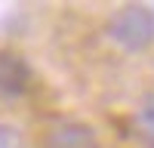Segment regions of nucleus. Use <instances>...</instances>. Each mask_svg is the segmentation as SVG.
<instances>
[{
	"label": "nucleus",
	"instance_id": "nucleus-1",
	"mask_svg": "<svg viewBox=\"0 0 154 148\" xmlns=\"http://www.w3.org/2000/svg\"><path fill=\"white\" fill-rule=\"evenodd\" d=\"M105 31L123 53H145L154 43V12L142 3H123L111 12Z\"/></svg>",
	"mask_w": 154,
	"mask_h": 148
},
{
	"label": "nucleus",
	"instance_id": "nucleus-2",
	"mask_svg": "<svg viewBox=\"0 0 154 148\" xmlns=\"http://www.w3.org/2000/svg\"><path fill=\"white\" fill-rule=\"evenodd\" d=\"M34 90V68L22 53L0 49V99H22Z\"/></svg>",
	"mask_w": 154,
	"mask_h": 148
},
{
	"label": "nucleus",
	"instance_id": "nucleus-3",
	"mask_svg": "<svg viewBox=\"0 0 154 148\" xmlns=\"http://www.w3.org/2000/svg\"><path fill=\"white\" fill-rule=\"evenodd\" d=\"M43 148H102L99 133L83 120H59L46 130Z\"/></svg>",
	"mask_w": 154,
	"mask_h": 148
},
{
	"label": "nucleus",
	"instance_id": "nucleus-4",
	"mask_svg": "<svg viewBox=\"0 0 154 148\" xmlns=\"http://www.w3.org/2000/svg\"><path fill=\"white\" fill-rule=\"evenodd\" d=\"M136 133L145 148H154V96H148L136 111Z\"/></svg>",
	"mask_w": 154,
	"mask_h": 148
},
{
	"label": "nucleus",
	"instance_id": "nucleus-5",
	"mask_svg": "<svg viewBox=\"0 0 154 148\" xmlns=\"http://www.w3.org/2000/svg\"><path fill=\"white\" fill-rule=\"evenodd\" d=\"M0 148H25V136L12 123H0Z\"/></svg>",
	"mask_w": 154,
	"mask_h": 148
}]
</instances>
